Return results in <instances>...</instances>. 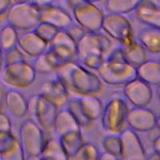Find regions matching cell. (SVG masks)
Returning a JSON list of instances; mask_svg holds the SVG:
<instances>
[{
  "instance_id": "cell-1",
  "label": "cell",
  "mask_w": 160,
  "mask_h": 160,
  "mask_svg": "<svg viewBox=\"0 0 160 160\" xmlns=\"http://www.w3.org/2000/svg\"><path fill=\"white\" fill-rule=\"evenodd\" d=\"M55 71L56 75L63 82L68 91H72L82 96H92L102 89L99 77L75 62L67 64Z\"/></svg>"
},
{
  "instance_id": "cell-2",
  "label": "cell",
  "mask_w": 160,
  "mask_h": 160,
  "mask_svg": "<svg viewBox=\"0 0 160 160\" xmlns=\"http://www.w3.org/2000/svg\"><path fill=\"white\" fill-rule=\"evenodd\" d=\"M112 42L100 33H86L77 42V58L86 68L97 70L111 54Z\"/></svg>"
},
{
  "instance_id": "cell-3",
  "label": "cell",
  "mask_w": 160,
  "mask_h": 160,
  "mask_svg": "<svg viewBox=\"0 0 160 160\" xmlns=\"http://www.w3.org/2000/svg\"><path fill=\"white\" fill-rule=\"evenodd\" d=\"M97 72L99 78L113 86H125L138 78L137 68L126 60L122 47L113 49Z\"/></svg>"
},
{
  "instance_id": "cell-4",
  "label": "cell",
  "mask_w": 160,
  "mask_h": 160,
  "mask_svg": "<svg viewBox=\"0 0 160 160\" xmlns=\"http://www.w3.org/2000/svg\"><path fill=\"white\" fill-rule=\"evenodd\" d=\"M43 55L52 69L56 71L75 62L77 58V42L65 31H59Z\"/></svg>"
},
{
  "instance_id": "cell-5",
  "label": "cell",
  "mask_w": 160,
  "mask_h": 160,
  "mask_svg": "<svg viewBox=\"0 0 160 160\" xmlns=\"http://www.w3.org/2000/svg\"><path fill=\"white\" fill-rule=\"evenodd\" d=\"M66 108L71 113L80 127H89L102 115V105L99 98L92 96H82L69 99Z\"/></svg>"
},
{
  "instance_id": "cell-6",
  "label": "cell",
  "mask_w": 160,
  "mask_h": 160,
  "mask_svg": "<svg viewBox=\"0 0 160 160\" xmlns=\"http://www.w3.org/2000/svg\"><path fill=\"white\" fill-rule=\"evenodd\" d=\"M128 106L121 97H113L107 102L102 109V126L106 131L116 135L123 130L127 123Z\"/></svg>"
},
{
  "instance_id": "cell-7",
  "label": "cell",
  "mask_w": 160,
  "mask_h": 160,
  "mask_svg": "<svg viewBox=\"0 0 160 160\" xmlns=\"http://www.w3.org/2000/svg\"><path fill=\"white\" fill-rule=\"evenodd\" d=\"M73 3L74 18L87 33H97L102 28L104 15L96 5L88 1H78Z\"/></svg>"
},
{
  "instance_id": "cell-8",
  "label": "cell",
  "mask_w": 160,
  "mask_h": 160,
  "mask_svg": "<svg viewBox=\"0 0 160 160\" xmlns=\"http://www.w3.org/2000/svg\"><path fill=\"white\" fill-rule=\"evenodd\" d=\"M28 109L35 118V122L42 131H52L58 114V108L54 103L41 95H35L31 98Z\"/></svg>"
},
{
  "instance_id": "cell-9",
  "label": "cell",
  "mask_w": 160,
  "mask_h": 160,
  "mask_svg": "<svg viewBox=\"0 0 160 160\" xmlns=\"http://www.w3.org/2000/svg\"><path fill=\"white\" fill-rule=\"evenodd\" d=\"M102 28L108 35L122 44V47L129 45L134 41L131 23L122 15L110 13L104 15Z\"/></svg>"
},
{
  "instance_id": "cell-10",
  "label": "cell",
  "mask_w": 160,
  "mask_h": 160,
  "mask_svg": "<svg viewBox=\"0 0 160 160\" xmlns=\"http://www.w3.org/2000/svg\"><path fill=\"white\" fill-rule=\"evenodd\" d=\"M22 148L24 154L31 156H39L45 145L43 131L33 120H28L22 127Z\"/></svg>"
},
{
  "instance_id": "cell-11",
  "label": "cell",
  "mask_w": 160,
  "mask_h": 160,
  "mask_svg": "<svg viewBox=\"0 0 160 160\" xmlns=\"http://www.w3.org/2000/svg\"><path fill=\"white\" fill-rule=\"evenodd\" d=\"M121 141L120 160H149L142 141L137 133L130 128L119 133Z\"/></svg>"
},
{
  "instance_id": "cell-12",
  "label": "cell",
  "mask_w": 160,
  "mask_h": 160,
  "mask_svg": "<svg viewBox=\"0 0 160 160\" xmlns=\"http://www.w3.org/2000/svg\"><path fill=\"white\" fill-rule=\"evenodd\" d=\"M127 123L135 132H148L156 128L157 117L148 108H134L129 110Z\"/></svg>"
},
{
  "instance_id": "cell-13",
  "label": "cell",
  "mask_w": 160,
  "mask_h": 160,
  "mask_svg": "<svg viewBox=\"0 0 160 160\" xmlns=\"http://www.w3.org/2000/svg\"><path fill=\"white\" fill-rule=\"evenodd\" d=\"M39 21L55 27L58 31H66L74 23V19L65 10L48 3L39 7Z\"/></svg>"
},
{
  "instance_id": "cell-14",
  "label": "cell",
  "mask_w": 160,
  "mask_h": 160,
  "mask_svg": "<svg viewBox=\"0 0 160 160\" xmlns=\"http://www.w3.org/2000/svg\"><path fill=\"white\" fill-rule=\"evenodd\" d=\"M123 93L135 108H146L151 102L153 96L151 86L139 78L124 86Z\"/></svg>"
},
{
  "instance_id": "cell-15",
  "label": "cell",
  "mask_w": 160,
  "mask_h": 160,
  "mask_svg": "<svg viewBox=\"0 0 160 160\" xmlns=\"http://www.w3.org/2000/svg\"><path fill=\"white\" fill-rule=\"evenodd\" d=\"M68 93L69 91L63 82L55 75V78L42 84L40 95L51 101L58 108H64L69 101Z\"/></svg>"
},
{
  "instance_id": "cell-16",
  "label": "cell",
  "mask_w": 160,
  "mask_h": 160,
  "mask_svg": "<svg viewBox=\"0 0 160 160\" xmlns=\"http://www.w3.org/2000/svg\"><path fill=\"white\" fill-rule=\"evenodd\" d=\"M135 12L140 22L151 28L160 30V7L155 1H140Z\"/></svg>"
},
{
  "instance_id": "cell-17",
  "label": "cell",
  "mask_w": 160,
  "mask_h": 160,
  "mask_svg": "<svg viewBox=\"0 0 160 160\" xmlns=\"http://www.w3.org/2000/svg\"><path fill=\"white\" fill-rule=\"evenodd\" d=\"M77 131H81V127L71 113L66 108L58 111L53 130L57 137L59 138L68 133Z\"/></svg>"
},
{
  "instance_id": "cell-18",
  "label": "cell",
  "mask_w": 160,
  "mask_h": 160,
  "mask_svg": "<svg viewBox=\"0 0 160 160\" xmlns=\"http://www.w3.org/2000/svg\"><path fill=\"white\" fill-rule=\"evenodd\" d=\"M138 78L146 83L160 86V61L147 60L143 64L137 68Z\"/></svg>"
},
{
  "instance_id": "cell-19",
  "label": "cell",
  "mask_w": 160,
  "mask_h": 160,
  "mask_svg": "<svg viewBox=\"0 0 160 160\" xmlns=\"http://www.w3.org/2000/svg\"><path fill=\"white\" fill-rule=\"evenodd\" d=\"M39 158L41 160H71L58 138H51L46 140Z\"/></svg>"
},
{
  "instance_id": "cell-20",
  "label": "cell",
  "mask_w": 160,
  "mask_h": 160,
  "mask_svg": "<svg viewBox=\"0 0 160 160\" xmlns=\"http://www.w3.org/2000/svg\"><path fill=\"white\" fill-rule=\"evenodd\" d=\"M138 41L146 51L151 54L160 53V30L151 28L142 30L138 35Z\"/></svg>"
},
{
  "instance_id": "cell-21",
  "label": "cell",
  "mask_w": 160,
  "mask_h": 160,
  "mask_svg": "<svg viewBox=\"0 0 160 160\" xmlns=\"http://www.w3.org/2000/svg\"><path fill=\"white\" fill-rule=\"evenodd\" d=\"M122 49L126 60L135 68L147 61V51L139 42L133 41L129 45L122 46Z\"/></svg>"
},
{
  "instance_id": "cell-22",
  "label": "cell",
  "mask_w": 160,
  "mask_h": 160,
  "mask_svg": "<svg viewBox=\"0 0 160 160\" xmlns=\"http://www.w3.org/2000/svg\"><path fill=\"white\" fill-rule=\"evenodd\" d=\"M48 44L40 38L34 31L26 35L23 39V49L28 55L32 57L41 56L47 51Z\"/></svg>"
},
{
  "instance_id": "cell-23",
  "label": "cell",
  "mask_w": 160,
  "mask_h": 160,
  "mask_svg": "<svg viewBox=\"0 0 160 160\" xmlns=\"http://www.w3.org/2000/svg\"><path fill=\"white\" fill-rule=\"evenodd\" d=\"M64 151L68 154L70 159L78 152L80 148L83 145L84 139L81 131H72L58 138Z\"/></svg>"
},
{
  "instance_id": "cell-24",
  "label": "cell",
  "mask_w": 160,
  "mask_h": 160,
  "mask_svg": "<svg viewBox=\"0 0 160 160\" xmlns=\"http://www.w3.org/2000/svg\"><path fill=\"white\" fill-rule=\"evenodd\" d=\"M106 8L111 14L122 15L135 11L139 4V0H129V1H107Z\"/></svg>"
},
{
  "instance_id": "cell-25",
  "label": "cell",
  "mask_w": 160,
  "mask_h": 160,
  "mask_svg": "<svg viewBox=\"0 0 160 160\" xmlns=\"http://www.w3.org/2000/svg\"><path fill=\"white\" fill-rule=\"evenodd\" d=\"M99 155L96 146L91 142H84L71 160H98Z\"/></svg>"
},
{
  "instance_id": "cell-26",
  "label": "cell",
  "mask_w": 160,
  "mask_h": 160,
  "mask_svg": "<svg viewBox=\"0 0 160 160\" xmlns=\"http://www.w3.org/2000/svg\"><path fill=\"white\" fill-rule=\"evenodd\" d=\"M33 31L40 38H42L46 43L49 45L52 42L53 39L55 38L59 31L50 24L45 23V22H39Z\"/></svg>"
},
{
  "instance_id": "cell-27",
  "label": "cell",
  "mask_w": 160,
  "mask_h": 160,
  "mask_svg": "<svg viewBox=\"0 0 160 160\" xmlns=\"http://www.w3.org/2000/svg\"><path fill=\"white\" fill-rule=\"evenodd\" d=\"M102 147L105 152L119 157L121 155V141L119 135H110L104 137L102 140Z\"/></svg>"
},
{
  "instance_id": "cell-28",
  "label": "cell",
  "mask_w": 160,
  "mask_h": 160,
  "mask_svg": "<svg viewBox=\"0 0 160 160\" xmlns=\"http://www.w3.org/2000/svg\"><path fill=\"white\" fill-rule=\"evenodd\" d=\"M66 32L68 33L71 38H72L75 42H78L82 37L85 35L86 32L82 28H80L78 24H75V22L72 25L66 30Z\"/></svg>"
},
{
  "instance_id": "cell-29",
  "label": "cell",
  "mask_w": 160,
  "mask_h": 160,
  "mask_svg": "<svg viewBox=\"0 0 160 160\" xmlns=\"http://www.w3.org/2000/svg\"><path fill=\"white\" fill-rule=\"evenodd\" d=\"M34 69L35 70L36 73H42V74L51 72V71H54L52 69V68L50 66V64L48 62L47 59L45 58L44 55L36 58V61L35 62V68H34Z\"/></svg>"
},
{
  "instance_id": "cell-30",
  "label": "cell",
  "mask_w": 160,
  "mask_h": 160,
  "mask_svg": "<svg viewBox=\"0 0 160 160\" xmlns=\"http://www.w3.org/2000/svg\"><path fill=\"white\" fill-rule=\"evenodd\" d=\"M152 147L154 152H155V155H156L158 159H160V135H158V136H156L154 138Z\"/></svg>"
},
{
  "instance_id": "cell-31",
  "label": "cell",
  "mask_w": 160,
  "mask_h": 160,
  "mask_svg": "<svg viewBox=\"0 0 160 160\" xmlns=\"http://www.w3.org/2000/svg\"><path fill=\"white\" fill-rule=\"evenodd\" d=\"M98 160H120V158L104 151L102 153H100Z\"/></svg>"
},
{
  "instance_id": "cell-32",
  "label": "cell",
  "mask_w": 160,
  "mask_h": 160,
  "mask_svg": "<svg viewBox=\"0 0 160 160\" xmlns=\"http://www.w3.org/2000/svg\"><path fill=\"white\" fill-rule=\"evenodd\" d=\"M26 160H41L40 159L39 156H31V157H28V158Z\"/></svg>"
},
{
  "instance_id": "cell-33",
  "label": "cell",
  "mask_w": 160,
  "mask_h": 160,
  "mask_svg": "<svg viewBox=\"0 0 160 160\" xmlns=\"http://www.w3.org/2000/svg\"><path fill=\"white\" fill-rule=\"evenodd\" d=\"M156 128H158V131H160V115L158 117H157V124H156Z\"/></svg>"
},
{
  "instance_id": "cell-34",
  "label": "cell",
  "mask_w": 160,
  "mask_h": 160,
  "mask_svg": "<svg viewBox=\"0 0 160 160\" xmlns=\"http://www.w3.org/2000/svg\"><path fill=\"white\" fill-rule=\"evenodd\" d=\"M157 95H158V98L160 99V86H158V88H157Z\"/></svg>"
},
{
  "instance_id": "cell-35",
  "label": "cell",
  "mask_w": 160,
  "mask_h": 160,
  "mask_svg": "<svg viewBox=\"0 0 160 160\" xmlns=\"http://www.w3.org/2000/svg\"><path fill=\"white\" fill-rule=\"evenodd\" d=\"M158 5H159V7H160V4H158Z\"/></svg>"
},
{
  "instance_id": "cell-36",
  "label": "cell",
  "mask_w": 160,
  "mask_h": 160,
  "mask_svg": "<svg viewBox=\"0 0 160 160\" xmlns=\"http://www.w3.org/2000/svg\"><path fill=\"white\" fill-rule=\"evenodd\" d=\"M158 160H160V159H158Z\"/></svg>"
}]
</instances>
